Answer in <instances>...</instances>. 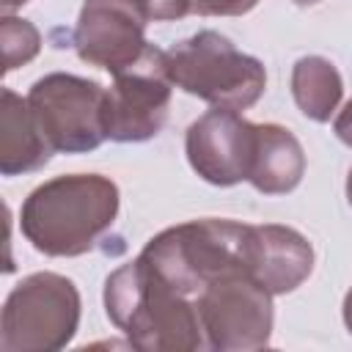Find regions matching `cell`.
<instances>
[{
	"label": "cell",
	"mask_w": 352,
	"mask_h": 352,
	"mask_svg": "<svg viewBox=\"0 0 352 352\" xmlns=\"http://www.w3.org/2000/svg\"><path fill=\"white\" fill-rule=\"evenodd\" d=\"M305 173V151L280 124H256V151L248 182L264 195L292 192Z\"/></svg>",
	"instance_id": "7c38bea8"
},
{
	"label": "cell",
	"mask_w": 352,
	"mask_h": 352,
	"mask_svg": "<svg viewBox=\"0 0 352 352\" xmlns=\"http://www.w3.org/2000/svg\"><path fill=\"white\" fill-rule=\"evenodd\" d=\"M118 187L102 173H69L38 184L19 209L25 239L44 256H82L116 223Z\"/></svg>",
	"instance_id": "6da1fadb"
},
{
	"label": "cell",
	"mask_w": 352,
	"mask_h": 352,
	"mask_svg": "<svg viewBox=\"0 0 352 352\" xmlns=\"http://www.w3.org/2000/svg\"><path fill=\"white\" fill-rule=\"evenodd\" d=\"M184 151L190 168L214 187L248 182L256 151V124L245 121L236 110L212 107L187 126Z\"/></svg>",
	"instance_id": "30bf717a"
},
{
	"label": "cell",
	"mask_w": 352,
	"mask_h": 352,
	"mask_svg": "<svg viewBox=\"0 0 352 352\" xmlns=\"http://www.w3.org/2000/svg\"><path fill=\"white\" fill-rule=\"evenodd\" d=\"M198 316L212 352H248L270 344L272 294L248 272L214 280L198 300Z\"/></svg>",
	"instance_id": "ba28073f"
},
{
	"label": "cell",
	"mask_w": 352,
	"mask_h": 352,
	"mask_svg": "<svg viewBox=\"0 0 352 352\" xmlns=\"http://www.w3.org/2000/svg\"><path fill=\"white\" fill-rule=\"evenodd\" d=\"M148 16L157 22H170L192 14V0H146Z\"/></svg>",
	"instance_id": "e0dca14e"
},
{
	"label": "cell",
	"mask_w": 352,
	"mask_h": 352,
	"mask_svg": "<svg viewBox=\"0 0 352 352\" xmlns=\"http://www.w3.org/2000/svg\"><path fill=\"white\" fill-rule=\"evenodd\" d=\"M104 96L107 88L96 80L52 72L36 80L25 99L52 151L85 154L107 140Z\"/></svg>",
	"instance_id": "8992f818"
},
{
	"label": "cell",
	"mask_w": 352,
	"mask_h": 352,
	"mask_svg": "<svg viewBox=\"0 0 352 352\" xmlns=\"http://www.w3.org/2000/svg\"><path fill=\"white\" fill-rule=\"evenodd\" d=\"M148 19L146 0H85L74 25V50L80 60L118 74L148 47Z\"/></svg>",
	"instance_id": "9c48e42d"
},
{
	"label": "cell",
	"mask_w": 352,
	"mask_h": 352,
	"mask_svg": "<svg viewBox=\"0 0 352 352\" xmlns=\"http://www.w3.org/2000/svg\"><path fill=\"white\" fill-rule=\"evenodd\" d=\"M248 250L250 223L204 217L160 231L138 256L179 294L198 300L214 280L248 272Z\"/></svg>",
	"instance_id": "3957f363"
},
{
	"label": "cell",
	"mask_w": 352,
	"mask_h": 352,
	"mask_svg": "<svg viewBox=\"0 0 352 352\" xmlns=\"http://www.w3.org/2000/svg\"><path fill=\"white\" fill-rule=\"evenodd\" d=\"M341 314H344V324H346V330L352 333V289H349L346 297H344V308H341Z\"/></svg>",
	"instance_id": "d6986e66"
},
{
	"label": "cell",
	"mask_w": 352,
	"mask_h": 352,
	"mask_svg": "<svg viewBox=\"0 0 352 352\" xmlns=\"http://www.w3.org/2000/svg\"><path fill=\"white\" fill-rule=\"evenodd\" d=\"M28 0H0V6H3V14H11L14 8H19V6H25Z\"/></svg>",
	"instance_id": "ffe728a7"
},
{
	"label": "cell",
	"mask_w": 352,
	"mask_h": 352,
	"mask_svg": "<svg viewBox=\"0 0 352 352\" xmlns=\"http://www.w3.org/2000/svg\"><path fill=\"white\" fill-rule=\"evenodd\" d=\"M165 63L176 88L223 110H248L267 88L264 63L239 52L217 30H198L176 41L165 50Z\"/></svg>",
	"instance_id": "277c9868"
},
{
	"label": "cell",
	"mask_w": 352,
	"mask_h": 352,
	"mask_svg": "<svg viewBox=\"0 0 352 352\" xmlns=\"http://www.w3.org/2000/svg\"><path fill=\"white\" fill-rule=\"evenodd\" d=\"M346 201L352 206V168H349V176H346Z\"/></svg>",
	"instance_id": "44dd1931"
},
{
	"label": "cell",
	"mask_w": 352,
	"mask_h": 352,
	"mask_svg": "<svg viewBox=\"0 0 352 352\" xmlns=\"http://www.w3.org/2000/svg\"><path fill=\"white\" fill-rule=\"evenodd\" d=\"M104 308L110 322L143 352H201L206 349L195 300L179 294L154 275L140 256L118 267L104 280Z\"/></svg>",
	"instance_id": "7a4b0ae2"
},
{
	"label": "cell",
	"mask_w": 352,
	"mask_h": 352,
	"mask_svg": "<svg viewBox=\"0 0 352 352\" xmlns=\"http://www.w3.org/2000/svg\"><path fill=\"white\" fill-rule=\"evenodd\" d=\"M292 96L305 118L316 124L330 121L344 96V80L336 63L322 55L300 58L292 66Z\"/></svg>",
	"instance_id": "5bb4252c"
},
{
	"label": "cell",
	"mask_w": 352,
	"mask_h": 352,
	"mask_svg": "<svg viewBox=\"0 0 352 352\" xmlns=\"http://www.w3.org/2000/svg\"><path fill=\"white\" fill-rule=\"evenodd\" d=\"M50 143L41 135L28 99L16 96L11 88H3L0 104V173L19 176L41 170L50 162Z\"/></svg>",
	"instance_id": "4fadbf2b"
},
{
	"label": "cell",
	"mask_w": 352,
	"mask_h": 352,
	"mask_svg": "<svg viewBox=\"0 0 352 352\" xmlns=\"http://www.w3.org/2000/svg\"><path fill=\"white\" fill-rule=\"evenodd\" d=\"M292 3H297V6H314V3H319V0H292Z\"/></svg>",
	"instance_id": "7402d4cb"
},
{
	"label": "cell",
	"mask_w": 352,
	"mask_h": 352,
	"mask_svg": "<svg viewBox=\"0 0 352 352\" xmlns=\"http://www.w3.org/2000/svg\"><path fill=\"white\" fill-rule=\"evenodd\" d=\"M173 80L168 74L165 50L148 44L143 55L113 74V85L104 96V129L107 140L143 143L160 135L168 121Z\"/></svg>",
	"instance_id": "52a82bcc"
},
{
	"label": "cell",
	"mask_w": 352,
	"mask_h": 352,
	"mask_svg": "<svg viewBox=\"0 0 352 352\" xmlns=\"http://www.w3.org/2000/svg\"><path fill=\"white\" fill-rule=\"evenodd\" d=\"M258 0H192V14L198 16H242L253 11Z\"/></svg>",
	"instance_id": "2e32d148"
},
{
	"label": "cell",
	"mask_w": 352,
	"mask_h": 352,
	"mask_svg": "<svg viewBox=\"0 0 352 352\" xmlns=\"http://www.w3.org/2000/svg\"><path fill=\"white\" fill-rule=\"evenodd\" d=\"M80 324V292L58 272H33L6 297L0 314L3 352L63 349Z\"/></svg>",
	"instance_id": "5b68a950"
},
{
	"label": "cell",
	"mask_w": 352,
	"mask_h": 352,
	"mask_svg": "<svg viewBox=\"0 0 352 352\" xmlns=\"http://www.w3.org/2000/svg\"><path fill=\"white\" fill-rule=\"evenodd\" d=\"M0 41H3V72H14L33 60L41 50V33L14 14H3L0 19Z\"/></svg>",
	"instance_id": "9a60e30c"
},
{
	"label": "cell",
	"mask_w": 352,
	"mask_h": 352,
	"mask_svg": "<svg viewBox=\"0 0 352 352\" xmlns=\"http://www.w3.org/2000/svg\"><path fill=\"white\" fill-rule=\"evenodd\" d=\"M314 270L311 242L289 226L267 223L250 226V250H248V275L275 294L294 292Z\"/></svg>",
	"instance_id": "8fae6325"
},
{
	"label": "cell",
	"mask_w": 352,
	"mask_h": 352,
	"mask_svg": "<svg viewBox=\"0 0 352 352\" xmlns=\"http://www.w3.org/2000/svg\"><path fill=\"white\" fill-rule=\"evenodd\" d=\"M333 132H336V138H338L341 143H346V146L352 148V99H349V102L341 107V113L336 116Z\"/></svg>",
	"instance_id": "ac0fdd59"
}]
</instances>
